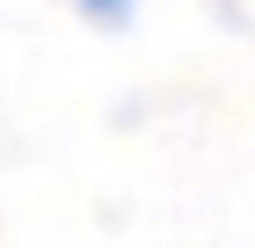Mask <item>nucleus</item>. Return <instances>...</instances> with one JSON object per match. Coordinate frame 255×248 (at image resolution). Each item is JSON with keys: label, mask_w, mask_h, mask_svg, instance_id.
<instances>
[{"label": "nucleus", "mask_w": 255, "mask_h": 248, "mask_svg": "<svg viewBox=\"0 0 255 248\" xmlns=\"http://www.w3.org/2000/svg\"><path fill=\"white\" fill-rule=\"evenodd\" d=\"M80 15H95V22H124L131 15V0H73Z\"/></svg>", "instance_id": "1"}]
</instances>
